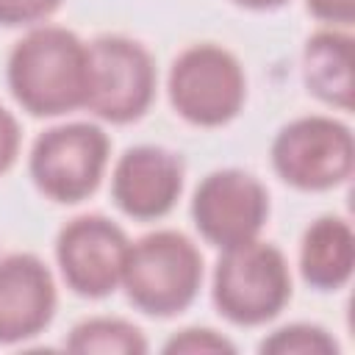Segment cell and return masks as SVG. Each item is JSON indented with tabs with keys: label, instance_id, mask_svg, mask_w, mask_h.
Masks as SVG:
<instances>
[{
	"label": "cell",
	"instance_id": "6da1fadb",
	"mask_svg": "<svg viewBox=\"0 0 355 355\" xmlns=\"http://www.w3.org/2000/svg\"><path fill=\"white\" fill-rule=\"evenodd\" d=\"M89 53L72 31L42 25L28 31L8 55V89L33 116H58L86 103Z\"/></svg>",
	"mask_w": 355,
	"mask_h": 355
},
{
	"label": "cell",
	"instance_id": "7a4b0ae2",
	"mask_svg": "<svg viewBox=\"0 0 355 355\" xmlns=\"http://www.w3.org/2000/svg\"><path fill=\"white\" fill-rule=\"evenodd\" d=\"M202 283V255L178 230H155L130 244L122 286L128 300L150 316L186 311Z\"/></svg>",
	"mask_w": 355,
	"mask_h": 355
},
{
	"label": "cell",
	"instance_id": "3957f363",
	"mask_svg": "<svg viewBox=\"0 0 355 355\" xmlns=\"http://www.w3.org/2000/svg\"><path fill=\"white\" fill-rule=\"evenodd\" d=\"M211 294L219 313L233 324L255 327L275 319L291 297L286 255L261 239L222 250Z\"/></svg>",
	"mask_w": 355,
	"mask_h": 355
},
{
	"label": "cell",
	"instance_id": "277c9868",
	"mask_svg": "<svg viewBox=\"0 0 355 355\" xmlns=\"http://www.w3.org/2000/svg\"><path fill=\"white\" fill-rule=\"evenodd\" d=\"M169 103L191 125L219 128L230 122L247 97L239 58L211 42L186 47L169 69Z\"/></svg>",
	"mask_w": 355,
	"mask_h": 355
},
{
	"label": "cell",
	"instance_id": "5b68a950",
	"mask_svg": "<svg viewBox=\"0 0 355 355\" xmlns=\"http://www.w3.org/2000/svg\"><path fill=\"white\" fill-rule=\"evenodd\" d=\"M355 144L344 122L322 114L283 125L272 141V166L300 191H324L352 175Z\"/></svg>",
	"mask_w": 355,
	"mask_h": 355
},
{
	"label": "cell",
	"instance_id": "8992f818",
	"mask_svg": "<svg viewBox=\"0 0 355 355\" xmlns=\"http://www.w3.org/2000/svg\"><path fill=\"white\" fill-rule=\"evenodd\" d=\"M86 53L89 72L83 108L114 125L139 119L155 94L153 55L125 36H100L86 44Z\"/></svg>",
	"mask_w": 355,
	"mask_h": 355
},
{
	"label": "cell",
	"instance_id": "52a82bcc",
	"mask_svg": "<svg viewBox=\"0 0 355 355\" xmlns=\"http://www.w3.org/2000/svg\"><path fill=\"white\" fill-rule=\"evenodd\" d=\"M111 141L92 122H67L44 130L31 147V178L55 202H80L103 180Z\"/></svg>",
	"mask_w": 355,
	"mask_h": 355
},
{
	"label": "cell",
	"instance_id": "ba28073f",
	"mask_svg": "<svg viewBox=\"0 0 355 355\" xmlns=\"http://www.w3.org/2000/svg\"><path fill=\"white\" fill-rule=\"evenodd\" d=\"M130 241L125 230L100 214H86L67 222L55 239V258L64 283L89 300L108 297L122 286Z\"/></svg>",
	"mask_w": 355,
	"mask_h": 355
},
{
	"label": "cell",
	"instance_id": "9c48e42d",
	"mask_svg": "<svg viewBox=\"0 0 355 355\" xmlns=\"http://www.w3.org/2000/svg\"><path fill=\"white\" fill-rule=\"evenodd\" d=\"M266 216L269 194L263 183L244 169H216L205 175L191 200L194 227L219 250L258 239Z\"/></svg>",
	"mask_w": 355,
	"mask_h": 355
},
{
	"label": "cell",
	"instance_id": "30bf717a",
	"mask_svg": "<svg viewBox=\"0 0 355 355\" xmlns=\"http://www.w3.org/2000/svg\"><path fill=\"white\" fill-rule=\"evenodd\" d=\"M183 191V161L155 144H139L119 155L111 175V194L122 214L158 219L172 211Z\"/></svg>",
	"mask_w": 355,
	"mask_h": 355
},
{
	"label": "cell",
	"instance_id": "8fae6325",
	"mask_svg": "<svg viewBox=\"0 0 355 355\" xmlns=\"http://www.w3.org/2000/svg\"><path fill=\"white\" fill-rule=\"evenodd\" d=\"M55 313V283L44 261L31 252L0 258V344L39 336Z\"/></svg>",
	"mask_w": 355,
	"mask_h": 355
},
{
	"label": "cell",
	"instance_id": "7c38bea8",
	"mask_svg": "<svg viewBox=\"0 0 355 355\" xmlns=\"http://www.w3.org/2000/svg\"><path fill=\"white\" fill-rule=\"evenodd\" d=\"M355 263L352 227L341 216H319L308 225L300 244V272L319 291L341 288Z\"/></svg>",
	"mask_w": 355,
	"mask_h": 355
},
{
	"label": "cell",
	"instance_id": "4fadbf2b",
	"mask_svg": "<svg viewBox=\"0 0 355 355\" xmlns=\"http://www.w3.org/2000/svg\"><path fill=\"white\" fill-rule=\"evenodd\" d=\"M302 78L313 97L341 111L352 108V39L341 31H319L305 42Z\"/></svg>",
	"mask_w": 355,
	"mask_h": 355
},
{
	"label": "cell",
	"instance_id": "5bb4252c",
	"mask_svg": "<svg viewBox=\"0 0 355 355\" xmlns=\"http://www.w3.org/2000/svg\"><path fill=\"white\" fill-rule=\"evenodd\" d=\"M64 347L69 352H80V355H89V352H103V355H144L147 352V338L128 319L94 316V319H86V322L75 324L72 333L67 336Z\"/></svg>",
	"mask_w": 355,
	"mask_h": 355
},
{
	"label": "cell",
	"instance_id": "9a60e30c",
	"mask_svg": "<svg viewBox=\"0 0 355 355\" xmlns=\"http://www.w3.org/2000/svg\"><path fill=\"white\" fill-rule=\"evenodd\" d=\"M261 352L263 355H336L338 344L324 327L294 322L266 336L261 341Z\"/></svg>",
	"mask_w": 355,
	"mask_h": 355
},
{
	"label": "cell",
	"instance_id": "2e32d148",
	"mask_svg": "<svg viewBox=\"0 0 355 355\" xmlns=\"http://www.w3.org/2000/svg\"><path fill=\"white\" fill-rule=\"evenodd\" d=\"M166 355H233L236 347L211 327H186L164 344Z\"/></svg>",
	"mask_w": 355,
	"mask_h": 355
},
{
	"label": "cell",
	"instance_id": "e0dca14e",
	"mask_svg": "<svg viewBox=\"0 0 355 355\" xmlns=\"http://www.w3.org/2000/svg\"><path fill=\"white\" fill-rule=\"evenodd\" d=\"M61 0H0V25H31L50 17Z\"/></svg>",
	"mask_w": 355,
	"mask_h": 355
},
{
	"label": "cell",
	"instance_id": "ac0fdd59",
	"mask_svg": "<svg viewBox=\"0 0 355 355\" xmlns=\"http://www.w3.org/2000/svg\"><path fill=\"white\" fill-rule=\"evenodd\" d=\"M19 153V122L0 105V175L17 161Z\"/></svg>",
	"mask_w": 355,
	"mask_h": 355
},
{
	"label": "cell",
	"instance_id": "d6986e66",
	"mask_svg": "<svg viewBox=\"0 0 355 355\" xmlns=\"http://www.w3.org/2000/svg\"><path fill=\"white\" fill-rule=\"evenodd\" d=\"M308 11L333 25H349L355 19V0H308Z\"/></svg>",
	"mask_w": 355,
	"mask_h": 355
},
{
	"label": "cell",
	"instance_id": "ffe728a7",
	"mask_svg": "<svg viewBox=\"0 0 355 355\" xmlns=\"http://www.w3.org/2000/svg\"><path fill=\"white\" fill-rule=\"evenodd\" d=\"M233 3H239V6H244V8L266 11V8H277V6H283L286 0H233Z\"/></svg>",
	"mask_w": 355,
	"mask_h": 355
}]
</instances>
